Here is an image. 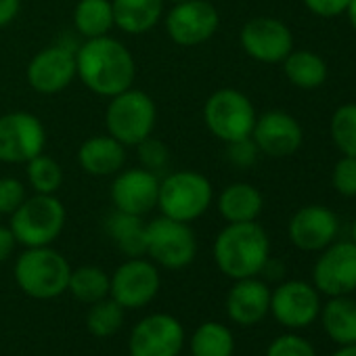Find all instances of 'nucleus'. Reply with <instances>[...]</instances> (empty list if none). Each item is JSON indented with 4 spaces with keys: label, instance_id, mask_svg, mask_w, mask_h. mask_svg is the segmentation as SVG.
I'll return each mask as SVG.
<instances>
[{
    "label": "nucleus",
    "instance_id": "nucleus-11",
    "mask_svg": "<svg viewBox=\"0 0 356 356\" xmlns=\"http://www.w3.org/2000/svg\"><path fill=\"white\" fill-rule=\"evenodd\" d=\"M159 287V268L147 256L126 258V262L109 275V298L124 310L145 308L157 298Z\"/></svg>",
    "mask_w": 356,
    "mask_h": 356
},
{
    "label": "nucleus",
    "instance_id": "nucleus-8",
    "mask_svg": "<svg viewBox=\"0 0 356 356\" xmlns=\"http://www.w3.org/2000/svg\"><path fill=\"white\" fill-rule=\"evenodd\" d=\"M256 118L254 103L237 88H218L204 103V124L225 145L252 136Z\"/></svg>",
    "mask_w": 356,
    "mask_h": 356
},
{
    "label": "nucleus",
    "instance_id": "nucleus-29",
    "mask_svg": "<svg viewBox=\"0 0 356 356\" xmlns=\"http://www.w3.org/2000/svg\"><path fill=\"white\" fill-rule=\"evenodd\" d=\"M67 291L74 296V300L90 306L99 300L109 298V275L95 264L72 268Z\"/></svg>",
    "mask_w": 356,
    "mask_h": 356
},
{
    "label": "nucleus",
    "instance_id": "nucleus-4",
    "mask_svg": "<svg viewBox=\"0 0 356 356\" xmlns=\"http://www.w3.org/2000/svg\"><path fill=\"white\" fill-rule=\"evenodd\" d=\"M17 287L34 300H55L67 291L72 266L67 258L51 245L24 248L13 266Z\"/></svg>",
    "mask_w": 356,
    "mask_h": 356
},
{
    "label": "nucleus",
    "instance_id": "nucleus-38",
    "mask_svg": "<svg viewBox=\"0 0 356 356\" xmlns=\"http://www.w3.org/2000/svg\"><path fill=\"white\" fill-rule=\"evenodd\" d=\"M302 3L312 15L331 19V17H339L346 13L350 0H302Z\"/></svg>",
    "mask_w": 356,
    "mask_h": 356
},
{
    "label": "nucleus",
    "instance_id": "nucleus-36",
    "mask_svg": "<svg viewBox=\"0 0 356 356\" xmlns=\"http://www.w3.org/2000/svg\"><path fill=\"white\" fill-rule=\"evenodd\" d=\"M28 197V187L15 176H0V216H11Z\"/></svg>",
    "mask_w": 356,
    "mask_h": 356
},
{
    "label": "nucleus",
    "instance_id": "nucleus-26",
    "mask_svg": "<svg viewBox=\"0 0 356 356\" xmlns=\"http://www.w3.org/2000/svg\"><path fill=\"white\" fill-rule=\"evenodd\" d=\"M283 74L291 86L300 90H316L329 78V67L325 59L312 51H291L283 61Z\"/></svg>",
    "mask_w": 356,
    "mask_h": 356
},
{
    "label": "nucleus",
    "instance_id": "nucleus-5",
    "mask_svg": "<svg viewBox=\"0 0 356 356\" xmlns=\"http://www.w3.org/2000/svg\"><path fill=\"white\" fill-rule=\"evenodd\" d=\"M9 229L24 248L53 245L65 229L67 210L57 195L34 193L9 216Z\"/></svg>",
    "mask_w": 356,
    "mask_h": 356
},
{
    "label": "nucleus",
    "instance_id": "nucleus-15",
    "mask_svg": "<svg viewBox=\"0 0 356 356\" xmlns=\"http://www.w3.org/2000/svg\"><path fill=\"white\" fill-rule=\"evenodd\" d=\"M321 293L308 281L289 279L281 281L270 291L273 318L287 329H304L318 318Z\"/></svg>",
    "mask_w": 356,
    "mask_h": 356
},
{
    "label": "nucleus",
    "instance_id": "nucleus-20",
    "mask_svg": "<svg viewBox=\"0 0 356 356\" xmlns=\"http://www.w3.org/2000/svg\"><path fill=\"white\" fill-rule=\"evenodd\" d=\"M270 312V287L258 277L237 279L227 293V314L233 323L250 327Z\"/></svg>",
    "mask_w": 356,
    "mask_h": 356
},
{
    "label": "nucleus",
    "instance_id": "nucleus-42",
    "mask_svg": "<svg viewBox=\"0 0 356 356\" xmlns=\"http://www.w3.org/2000/svg\"><path fill=\"white\" fill-rule=\"evenodd\" d=\"M331 356H356V343L341 346V348H339V350H335Z\"/></svg>",
    "mask_w": 356,
    "mask_h": 356
},
{
    "label": "nucleus",
    "instance_id": "nucleus-9",
    "mask_svg": "<svg viewBox=\"0 0 356 356\" xmlns=\"http://www.w3.org/2000/svg\"><path fill=\"white\" fill-rule=\"evenodd\" d=\"M168 38L178 47H200L212 40L220 28V13L210 0H185L163 13Z\"/></svg>",
    "mask_w": 356,
    "mask_h": 356
},
{
    "label": "nucleus",
    "instance_id": "nucleus-13",
    "mask_svg": "<svg viewBox=\"0 0 356 356\" xmlns=\"http://www.w3.org/2000/svg\"><path fill=\"white\" fill-rule=\"evenodd\" d=\"M185 346V327L168 312L143 316L130 331V356H178Z\"/></svg>",
    "mask_w": 356,
    "mask_h": 356
},
{
    "label": "nucleus",
    "instance_id": "nucleus-46",
    "mask_svg": "<svg viewBox=\"0 0 356 356\" xmlns=\"http://www.w3.org/2000/svg\"><path fill=\"white\" fill-rule=\"evenodd\" d=\"M128 356H130V354H128Z\"/></svg>",
    "mask_w": 356,
    "mask_h": 356
},
{
    "label": "nucleus",
    "instance_id": "nucleus-44",
    "mask_svg": "<svg viewBox=\"0 0 356 356\" xmlns=\"http://www.w3.org/2000/svg\"><path fill=\"white\" fill-rule=\"evenodd\" d=\"M165 3H170V5H178V3H185V0H165Z\"/></svg>",
    "mask_w": 356,
    "mask_h": 356
},
{
    "label": "nucleus",
    "instance_id": "nucleus-22",
    "mask_svg": "<svg viewBox=\"0 0 356 356\" xmlns=\"http://www.w3.org/2000/svg\"><path fill=\"white\" fill-rule=\"evenodd\" d=\"M113 26L128 36H143L161 24L165 0H111Z\"/></svg>",
    "mask_w": 356,
    "mask_h": 356
},
{
    "label": "nucleus",
    "instance_id": "nucleus-45",
    "mask_svg": "<svg viewBox=\"0 0 356 356\" xmlns=\"http://www.w3.org/2000/svg\"><path fill=\"white\" fill-rule=\"evenodd\" d=\"M178 356H181V354H178Z\"/></svg>",
    "mask_w": 356,
    "mask_h": 356
},
{
    "label": "nucleus",
    "instance_id": "nucleus-14",
    "mask_svg": "<svg viewBox=\"0 0 356 356\" xmlns=\"http://www.w3.org/2000/svg\"><path fill=\"white\" fill-rule=\"evenodd\" d=\"M312 285L327 298L356 291V243L333 241L321 250L312 266Z\"/></svg>",
    "mask_w": 356,
    "mask_h": 356
},
{
    "label": "nucleus",
    "instance_id": "nucleus-3",
    "mask_svg": "<svg viewBox=\"0 0 356 356\" xmlns=\"http://www.w3.org/2000/svg\"><path fill=\"white\" fill-rule=\"evenodd\" d=\"M214 204V187L210 178L197 170H174L159 176L157 210L161 216L195 222Z\"/></svg>",
    "mask_w": 356,
    "mask_h": 356
},
{
    "label": "nucleus",
    "instance_id": "nucleus-39",
    "mask_svg": "<svg viewBox=\"0 0 356 356\" xmlns=\"http://www.w3.org/2000/svg\"><path fill=\"white\" fill-rule=\"evenodd\" d=\"M17 245H19V243H17L13 231H11L9 227H0V264L7 262V260L15 254Z\"/></svg>",
    "mask_w": 356,
    "mask_h": 356
},
{
    "label": "nucleus",
    "instance_id": "nucleus-16",
    "mask_svg": "<svg viewBox=\"0 0 356 356\" xmlns=\"http://www.w3.org/2000/svg\"><path fill=\"white\" fill-rule=\"evenodd\" d=\"M239 44L250 59L277 65L293 51V34L289 26L277 17H254L241 28Z\"/></svg>",
    "mask_w": 356,
    "mask_h": 356
},
{
    "label": "nucleus",
    "instance_id": "nucleus-23",
    "mask_svg": "<svg viewBox=\"0 0 356 356\" xmlns=\"http://www.w3.org/2000/svg\"><path fill=\"white\" fill-rule=\"evenodd\" d=\"M218 214L225 222H254L264 210V197L250 183H231L216 197Z\"/></svg>",
    "mask_w": 356,
    "mask_h": 356
},
{
    "label": "nucleus",
    "instance_id": "nucleus-7",
    "mask_svg": "<svg viewBox=\"0 0 356 356\" xmlns=\"http://www.w3.org/2000/svg\"><path fill=\"white\" fill-rule=\"evenodd\" d=\"M145 256L165 270H183L195 262L197 237L191 225L157 216L147 222L145 231Z\"/></svg>",
    "mask_w": 356,
    "mask_h": 356
},
{
    "label": "nucleus",
    "instance_id": "nucleus-17",
    "mask_svg": "<svg viewBox=\"0 0 356 356\" xmlns=\"http://www.w3.org/2000/svg\"><path fill=\"white\" fill-rule=\"evenodd\" d=\"M157 191H159L157 174L140 165L122 168L111 181L109 200L113 204V210L145 218L149 212L157 208Z\"/></svg>",
    "mask_w": 356,
    "mask_h": 356
},
{
    "label": "nucleus",
    "instance_id": "nucleus-35",
    "mask_svg": "<svg viewBox=\"0 0 356 356\" xmlns=\"http://www.w3.org/2000/svg\"><path fill=\"white\" fill-rule=\"evenodd\" d=\"M266 356H316V350L306 337L298 333H283L268 343Z\"/></svg>",
    "mask_w": 356,
    "mask_h": 356
},
{
    "label": "nucleus",
    "instance_id": "nucleus-31",
    "mask_svg": "<svg viewBox=\"0 0 356 356\" xmlns=\"http://www.w3.org/2000/svg\"><path fill=\"white\" fill-rule=\"evenodd\" d=\"M122 325H124V308L115 300L105 298L90 304L86 312V329L95 337H111L120 331Z\"/></svg>",
    "mask_w": 356,
    "mask_h": 356
},
{
    "label": "nucleus",
    "instance_id": "nucleus-33",
    "mask_svg": "<svg viewBox=\"0 0 356 356\" xmlns=\"http://www.w3.org/2000/svg\"><path fill=\"white\" fill-rule=\"evenodd\" d=\"M134 149H136L140 168H145V170H149V172H153L157 176L165 174V170L170 165V147L163 140H159V138H155L151 134L149 138L138 143Z\"/></svg>",
    "mask_w": 356,
    "mask_h": 356
},
{
    "label": "nucleus",
    "instance_id": "nucleus-27",
    "mask_svg": "<svg viewBox=\"0 0 356 356\" xmlns=\"http://www.w3.org/2000/svg\"><path fill=\"white\" fill-rule=\"evenodd\" d=\"M111 0H78L74 7V30L82 40L107 36L113 30Z\"/></svg>",
    "mask_w": 356,
    "mask_h": 356
},
{
    "label": "nucleus",
    "instance_id": "nucleus-41",
    "mask_svg": "<svg viewBox=\"0 0 356 356\" xmlns=\"http://www.w3.org/2000/svg\"><path fill=\"white\" fill-rule=\"evenodd\" d=\"M346 15H348L350 26H352L354 32H356V0H350V5H348V9H346Z\"/></svg>",
    "mask_w": 356,
    "mask_h": 356
},
{
    "label": "nucleus",
    "instance_id": "nucleus-28",
    "mask_svg": "<svg viewBox=\"0 0 356 356\" xmlns=\"http://www.w3.org/2000/svg\"><path fill=\"white\" fill-rule=\"evenodd\" d=\"M191 356H233L235 354V335L233 331L218 323H202L189 339Z\"/></svg>",
    "mask_w": 356,
    "mask_h": 356
},
{
    "label": "nucleus",
    "instance_id": "nucleus-34",
    "mask_svg": "<svg viewBox=\"0 0 356 356\" xmlns=\"http://www.w3.org/2000/svg\"><path fill=\"white\" fill-rule=\"evenodd\" d=\"M331 185L341 197H356V157L341 155L331 170Z\"/></svg>",
    "mask_w": 356,
    "mask_h": 356
},
{
    "label": "nucleus",
    "instance_id": "nucleus-43",
    "mask_svg": "<svg viewBox=\"0 0 356 356\" xmlns=\"http://www.w3.org/2000/svg\"><path fill=\"white\" fill-rule=\"evenodd\" d=\"M352 241L356 243V218H354V222H352Z\"/></svg>",
    "mask_w": 356,
    "mask_h": 356
},
{
    "label": "nucleus",
    "instance_id": "nucleus-25",
    "mask_svg": "<svg viewBox=\"0 0 356 356\" xmlns=\"http://www.w3.org/2000/svg\"><path fill=\"white\" fill-rule=\"evenodd\" d=\"M145 231H147V222L143 220V216L113 210L105 218V233L109 241L126 258L145 256Z\"/></svg>",
    "mask_w": 356,
    "mask_h": 356
},
{
    "label": "nucleus",
    "instance_id": "nucleus-30",
    "mask_svg": "<svg viewBox=\"0 0 356 356\" xmlns=\"http://www.w3.org/2000/svg\"><path fill=\"white\" fill-rule=\"evenodd\" d=\"M26 178L28 187L34 193L57 195V191L63 187V168L55 157L40 153L26 163Z\"/></svg>",
    "mask_w": 356,
    "mask_h": 356
},
{
    "label": "nucleus",
    "instance_id": "nucleus-6",
    "mask_svg": "<svg viewBox=\"0 0 356 356\" xmlns=\"http://www.w3.org/2000/svg\"><path fill=\"white\" fill-rule=\"evenodd\" d=\"M157 124V105L140 88H128L109 99L105 109V130L126 149L149 138Z\"/></svg>",
    "mask_w": 356,
    "mask_h": 356
},
{
    "label": "nucleus",
    "instance_id": "nucleus-19",
    "mask_svg": "<svg viewBox=\"0 0 356 356\" xmlns=\"http://www.w3.org/2000/svg\"><path fill=\"white\" fill-rule=\"evenodd\" d=\"M339 233L337 214L325 206H304L300 208L287 225L289 241L302 252H321L335 241Z\"/></svg>",
    "mask_w": 356,
    "mask_h": 356
},
{
    "label": "nucleus",
    "instance_id": "nucleus-40",
    "mask_svg": "<svg viewBox=\"0 0 356 356\" xmlns=\"http://www.w3.org/2000/svg\"><path fill=\"white\" fill-rule=\"evenodd\" d=\"M22 11V0H0V28L11 26Z\"/></svg>",
    "mask_w": 356,
    "mask_h": 356
},
{
    "label": "nucleus",
    "instance_id": "nucleus-1",
    "mask_svg": "<svg viewBox=\"0 0 356 356\" xmlns=\"http://www.w3.org/2000/svg\"><path fill=\"white\" fill-rule=\"evenodd\" d=\"M76 78L92 95L111 99L134 86L136 59L122 40L109 34L82 40L76 49Z\"/></svg>",
    "mask_w": 356,
    "mask_h": 356
},
{
    "label": "nucleus",
    "instance_id": "nucleus-12",
    "mask_svg": "<svg viewBox=\"0 0 356 356\" xmlns=\"http://www.w3.org/2000/svg\"><path fill=\"white\" fill-rule=\"evenodd\" d=\"M76 49L61 40L40 49L26 67L28 86L38 95H59L76 80Z\"/></svg>",
    "mask_w": 356,
    "mask_h": 356
},
{
    "label": "nucleus",
    "instance_id": "nucleus-24",
    "mask_svg": "<svg viewBox=\"0 0 356 356\" xmlns=\"http://www.w3.org/2000/svg\"><path fill=\"white\" fill-rule=\"evenodd\" d=\"M321 325L327 337L339 346L356 343V300L350 296L329 298L321 306Z\"/></svg>",
    "mask_w": 356,
    "mask_h": 356
},
{
    "label": "nucleus",
    "instance_id": "nucleus-2",
    "mask_svg": "<svg viewBox=\"0 0 356 356\" xmlns=\"http://www.w3.org/2000/svg\"><path fill=\"white\" fill-rule=\"evenodd\" d=\"M212 258L218 270L233 281L258 277L270 258L268 233L258 225V220L227 222L214 239Z\"/></svg>",
    "mask_w": 356,
    "mask_h": 356
},
{
    "label": "nucleus",
    "instance_id": "nucleus-18",
    "mask_svg": "<svg viewBox=\"0 0 356 356\" xmlns=\"http://www.w3.org/2000/svg\"><path fill=\"white\" fill-rule=\"evenodd\" d=\"M252 138L262 155L283 159L300 151L304 143V130L291 113L273 109L256 118Z\"/></svg>",
    "mask_w": 356,
    "mask_h": 356
},
{
    "label": "nucleus",
    "instance_id": "nucleus-32",
    "mask_svg": "<svg viewBox=\"0 0 356 356\" xmlns=\"http://www.w3.org/2000/svg\"><path fill=\"white\" fill-rule=\"evenodd\" d=\"M329 134L341 155L356 157V103H343L333 111Z\"/></svg>",
    "mask_w": 356,
    "mask_h": 356
},
{
    "label": "nucleus",
    "instance_id": "nucleus-37",
    "mask_svg": "<svg viewBox=\"0 0 356 356\" xmlns=\"http://www.w3.org/2000/svg\"><path fill=\"white\" fill-rule=\"evenodd\" d=\"M260 151L254 143L252 136L248 138H241V140H233V143H227V159L237 165V168H250L256 163Z\"/></svg>",
    "mask_w": 356,
    "mask_h": 356
},
{
    "label": "nucleus",
    "instance_id": "nucleus-10",
    "mask_svg": "<svg viewBox=\"0 0 356 356\" xmlns=\"http://www.w3.org/2000/svg\"><path fill=\"white\" fill-rule=\"evenodd\" d=\"M47 128L36 113L9 111L0 115V163L19 165L44 153Z\"/></svg>",
    "mask_w": 356,
    "mask_h": 356
},
{
    "label": "nucleus",
    "instance_id": "nucleus-21",
    "mask_svg": "<svg viewBox=\"0 0 356 356\" xmlns=\"http://www.w3.org/2000/svg\"><path fill=\"white\" fill-rule=\"evenodd\" d=\"M76 159L88 176L107 178L115 176L126 165V147L107 132L92 134L78 147Z\"/></svg>",
    "mask_w": 356,
    "mask_h": 356
}]
</instances>
